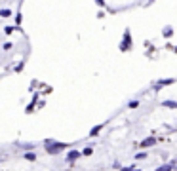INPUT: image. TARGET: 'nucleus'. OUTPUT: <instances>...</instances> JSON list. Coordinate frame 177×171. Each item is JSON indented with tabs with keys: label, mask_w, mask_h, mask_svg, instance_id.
Returning <instances> with one entry per match:
<instances>
[{
	"label": "nucleus",
	"mask_w": 177,
	"mask_h": 171,
	"mask_svg": "<svg viewBox=\"0 0 177 171\" xmlns=\"http://www.w3.org/2000/svg\"><path fill=\"white\" fill-rule=\"evenodd\" d=\"M14 31H15V27H6V29H4V32H6V34H12Z\"/></svg>",
	"instance_id": "9d476101"
},
{
	"label": "nucleus",
	"mask_w": 177,
	"mask_h": 171,
	"mask_svg": "<svg viewBox=\"0 0 177 171\" xmlns=\"http://www.w3.org/2000/svg\"><path fill=\"white\" fill-rule=\"evenodd\" d=\"M122 171H131V169H130V167H126V169H122Z\"/></svg>",
	"instance_id": "dca6fc26"
},
{
	"label": "nucleus",
	"mask_w": 177,
	"mask_h": 171,
	"mask_svg": "<svg viewBox=\"0 0 177 171\" xmlns=\"http://www.w3.org/2000/svg\"><path fill=\"white\" fill-rule=\"evenodd\" d=\"M78 156H82V154H80L78 150H71V152L67 154V162H69V164H72V162H74V160L78 158Z\"/></svg>",
	"instance_id": "f03ea898"
},
{
	"label": "nucleus",
	"mask_w": 177,
	"mask_h": 171,
	"mask_svg": "<svg viewBox=\"0 0 177 171\" xmlns=\"http://www.w3.org/2000/svg\"><path fill=\"white\" fill-rule=\"evenodd\" d=\"M164 34H166V36H171V27H166V31H164Z\"/></svg>",
	"instance_id": "9b49d317"
},
{
	"label": "nucleus",
	"mask_w": 177,
	"mask_h": 171,
	"mask_svg": "<svg viewBox=\"0 0 177 171\" xmlns=\"http://www.w3.org/2000/svg\"><path fill=\"white\" fill-rule=\"evenodd\" d=\"M15 25H21V14H17V17H15Z\"/></svg>",
	"instance_id": "ddd939ff"
},
{
	"label": "nucleus",
	"mask_w": 177,
	"mask_h": 171,
	"mask_svg": "<svg viewBox=\"0 0 177 171\" xmlns=\"http://www.w3.org/2000/svg\"><path fill=\"white\" fill-rule=\"evenodd\" d=\"M128 48H130V31H126V32H124V40H122V50L126 51Z\"/></svg>",
	"instance_id": "7ed1b4c3"
},
{
	"label": "nucleus",
	"mask_w": 177,
	"mask_h": 171,
	"mask_svg": "<svg viewBox=\"0 0 177 171\" xmlns=\"http://www.w3.org/2000/svg\"><path fill=\"white\" fill-rule=\"evenodd\" d=\"M145 156H147V154H145V152H139V154H137V156H135V158H137V160H143V158H145Z\"/></svg>",
	"instance_id": "4468645a"
},
{
	"label": "nucleus",
	"mask_w": 177,
	"mask_h": 171,
	"mask_svg": "<svg viewBox=\"0 0 177 171\" xmlns=\"http://www.w3.org/2000/svg\"><path fill=\"white\" fill-rule=\"evenodd\" d=\"M101 128H103V125H95V128H93V129L90 131V135H92V137H95V135H97L99 131H101Z\"/></svg>",
	"instance_id": "0eeeda50"
},
{
	"label": "nucleus",
	"mask_w": 177,
	"mask_h": 171,
	"mask_svg": "<svg viewBox=\"0 0 177 171\" xmlns=\"http://www.w3.org/2000/svg\"><path fill=\"white\" fill-rule=\"evenodd\" d=\"M95 2H97L99 6H105V0H95Z\"/></svg>",
	"instance_id": "2eb2a0df"
},
{
	"label": "nucleus",
	"mask_w": 177,
	"mask_h": 171,
	"mask_svg": "<svg viewBox=\"0 0 177 171\" xmlns=\"http://www.w3.org/2000/svg\"><path fill=\"white\" fill-rule=\"evenodd\" d=\"M154 143H156V139H152V137H150V139H145V141H143V143H141V146H145V148H147V146H152Z\"/></svg>",
	"instance_id": "20e7f679"
},
{
	"label": "nucleus",
	"mask_w": 177,
	"mask_h": 171,
	"mask_svg": "<svg viewBox=\"0 0 177 171\" xmlns=\"http://www.w3.org/2000/svg\"><path fill=\"white\" fill-rule=\"evenodd\" d=\"M25 158H27V160H31V162H35V160H36V156L32 154V152H27V154H25Z\"/></svg>",
	"instance_id": "6e6552de"
},
{
	"label": "nucleus",
	"mask_w": 177,
	"mask_h": 171,
	"mask_svg": "<svg viewBox=\"0 0 177 171\" xmlns=\"http://www.w3.org/2000/svg\"><path fill=\"white\" fill-rule=\"evenodd\" d=\"M12 15V10H0V17H10Z\"/></svg>",
	"instance_id": "423d86ee"
},
{
	"label": "nucleus",
	"mask_w": 177,
	"mask_h": 171,
	"mask_svg": "<svg viewBox=\"0 0 177 171\" xmlns=\"http://www.w3.org/2000/svg\"><path fill=\"white\" fill-rule=\"evenodd\" d=\"M162 107H170V108H175L177 105H175V101H164V103H162Z\"/></svg>",
	"instance_id": "39448f33"
},
{
	"label": "nucleus",
	"mask_w": 177,
	"mask_h": 171,
	"mask_svg": "<svg viewBox=\"0 0 177 171\" xmlns=\"http://www.w3.org/2000/svg\"><path fill=\"white\" fill-rule=\"evenodd\" d=\"M149 2H154V0H149Z\"/></svg>",
	"instance_id": "f3484780"
},
{
	"label": "nucleus",
	"mask_w": 177,
	"mask_h": 171,
	"mask_svg": "<svg viewBox=\"0 0 177 171\" xmlns=\"http://www.w3.org/2000/svg\"><path fill=\"white\" fill-rule=\"evenodd\" d=\"M92 152H93V150H92V148H90V146H88V148H84V150H82L80 154H84V156H90Z\"/></svg>",
	"instance_id": "1a4fd4ad"
},
{
	"label": "nucleus",
	"mask_w": 177,
	"mask_h": 171,
	"mask_svg": "<svg viewBox=\"0 0 177 171\" xmlns=\"http://www.w3.org/2000/svg\"><path fill=\"white\" fill-rule=\"evenodd\" d=\"M63 148H67V145H65V143H55L53 139H48L46 141V152H50V154H57L59 150H63Z\"/></svg>",
	"instance_id": "f257e3e1"
},
{
	"label": "nucleus",
	"mask_w": 177,
	"mask_h": 171,
	"mask_svg": "<svg viewBox=\"0 0 177 171\" xmlns=\"http://www.w3.org/2000/svg\"><path fill=\"white\" fill-rule=\"evenodd\" d=\"M130 107H131V108H137V107H139V103H137V101H131V103H130Z\"/></svg>",
	"instance_id": "f8f14e48"
}]
</instances>
